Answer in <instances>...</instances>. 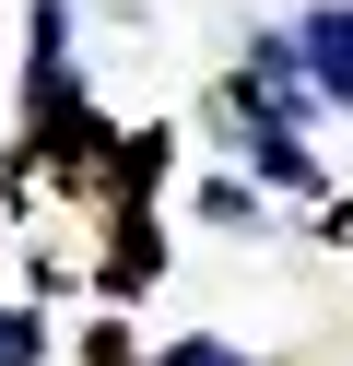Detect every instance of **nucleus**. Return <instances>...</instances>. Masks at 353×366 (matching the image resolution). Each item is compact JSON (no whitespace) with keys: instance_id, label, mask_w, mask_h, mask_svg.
Masks as SVG:
<instances>
[{"instance_id":"1","label":"nucleus","mask_w":353,"mask_h":366,"mask_svg":"<svg viewBox=\"0 0 353 366\" xmlns=\"http://www.w3.org/2000/svg\"><path fill=\"white\" fill-rule=\"evenodd\" d=\"M224 119H235V130H306V119H329L318 83H306L295 48H282V24L247 36V59H235V83H224Z\"/></svg>"},{"instance_id":"2","label":"nucleus","mask_w":353,"mask_h":366,"mask_svg":"<svg viewBox=\"0 0 353 366\" xmlns=\"http://www.w3.org/2000/svg\"><path fill=\"white\" fill-rule=\"evenodd\" d=\"M282 48H295V71L318 83V107H353V0L295 12V24H282Z\"/></svg>"},{"instance_id":"3","label":"nucleus","mask_w":353,"mask_h":366,"mask_svg":"<svg viewBox=\"0 0 353 366\" xmlns=\"http://www.w3.org/2000/svg\"><path fill=\"white\" fill-rule=\"evenodd\" d=\"M235 154H247V177H259V189H282V201H318V189H329L318 154H306L295 130H235Z\"/></svg>"},{"instance_id":"4","label":"nucleus","mask_w":353,"mask_h":366,"mask_svg":"<svg viewBox=\"0 0 353 366\" xmlns=\"http://www.w3.org/2000/svg\"><path fill=\"white\" fill-rule=\"evenodd\" d=\"M0 366H47V319L36 307H0Z\"/></svg>"},{"instance_id":"5","label":"nucleus","mask_w":353,"mask_h":366,"mask_svg":"<svg viewBox=\"0 0 353 366\" xmlns=\"http://www.w3.org/2000/svg\"><path fill=\"white\" fill-rule=\"evenodd\" d=\"M200 224H224V237L259 224V189H247V177H212V189H200Z\"/></svg>"},{"instance_id":"6","label":"nucleus","mask_w":353,"mask_h":366,"mask_svg":"<svg viewBox=\"0 0 353 366\" xmlns=\"http://www.w3.org/2000/svg\"><path fill=\"white\" fill-rule=\"evenodd\" d=\"M153 366H247V355H235V342L224 331H177V342H165V355Z\"/></svg>"},{"instance_id":"7","label":"nucleus","mask_w":353,"mask_h":366,"mask_svg":"<svg viewBox=\"0 0 353 366\" xmlns=\"http://www.w3.org/2000/svg\"><path fill=\"white\" fill-rule=\"evenodd\" d=\"M83 366H130V342H118V331H94V342H83Z\"/></svg>"},{"instance_id":"8","label":"nucleus","mask_w":353,"mask_h":366,"mask_svg":"<svg viewBox=\"0 0 353 366\" xmlns=\"http://www.w3.org/2000/svg\"><path fill=\"white\" fill-rule=\"evenodd\" d=\"M329 237H342V248H353V189H342V201H329Z\"/></svg>"}]
</instances>
